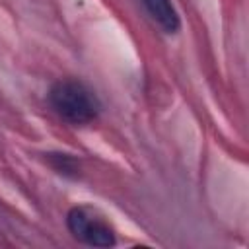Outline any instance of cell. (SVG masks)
<instances>
[{
  "mask_svg": "<svg viewBox=\"0 0 249 249\" xmlns=\"http://www.w3.org/2000/svg\"><path fill=\"white\" fill-rule=\"evenodd\" d=\"M49 103L54 113L74 126H86L93 123L101 111V101L95 91L74 78H62L49 89Z\"/></svg>",
  "mask_w": 249,
  "mask_h": 249,
  "instance_id": "obj_1",
  "label": "cell"
},
{
  "mask_svg": "<svg viewBox=\"0 0 249 249\" xmlns=\"http://www.w3.org/2000/svg\"><path fill=\"white\" fill-rule=\"evenodd\" d=\"M68 231L91 247H113L117 243L113 226L89 206H72L66 214Z\"/></svg>",
  "mask_w": 249,
  "mask_h": 249,
  "instance_id": "obj_2",
  "label": "cell"
},
{
  "mask_svg": "<svg viewBox=\"0 0 249 249\" xmlns=\"http://www.w3.org/2000/svg\"><path fill=\"white\" fill-rule=\"evenodd\" d=\"M150 19L167 35H173L181 27L179 14L171 0H140Z\"/></svg>",
  "mask_w": 249,
  "mask_h": 249,
  "instance_id": "obj_3",
  "label": "cell"
},
{
  "mask_svg": "<svg viewBox=\"0 0 249 249\" xmlns=\"http://www.w3.org/2000/svg\"><path fill=\"white\" fill-rule=\"evenodd\" d=\"M47 160H49L51 167L54 171H58L60 175H64V177H78L80 165H78V160L72 158L70 154H47Z\"/></svg>",
  "mask_w": 249,
  "mask_h": 249,
  "instance_id": "obj_4",
  "label": "cell"
}]
</instances>
